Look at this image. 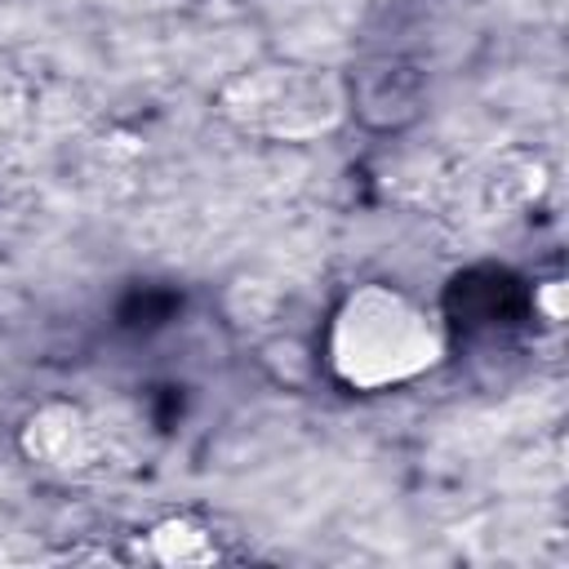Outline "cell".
<instances>
[{
    "instance_id": "6da1fadb",
    "label": "cell",
    "mask_w": 569,
    "mask_h": 569,
    "mask_svg": "<svg viewBox=\"0 0 569 569\" xmlns=\"http://www.w3.org/2000/svg\"><path fill=\"white\" fill-rule=\"evenodd\" d=\"M445 316H449V329L462 342L502 338V333H516L529 320V289L516 271L480 262V267H467L449 280Z\"/></svg>"
},
{
    "instance_id": "7a4b0ae2",
    "label": "cell",
    "mask_w": 569,
    "mask_h": 569,
    "mask_svg": "<svg viewBox=\"0 0 569 569\" xmlns=\"http://www.w3.org/2000/svg\"><path fill=\"white\" fill-rule=\"evenodd\" d=\"M182 311V293L164 289V284H138L120 298L116 307V329L133 333V338H147L156 329H164L173 316Z\"/></svg>"
}]
</instances>
